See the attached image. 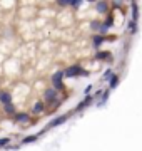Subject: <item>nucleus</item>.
I'll list each match as a JSON object with an SVG mask.
<instances>
[{
  "instance_id": "obj_21",
  "label": "nucleus",
  "mask_w": 142,
  "mask_h": 151,
  "mask_svg": "<svg viewBox=\"0 0 142 151\" xmlns=\"http://www.w3.org/2000/svg\"><path fill=\"white\" fill-rule=\"evenodd\" d=\"M136 29H137V27H136V22L132 20V22H131V32H136Z\"/></svg>"
},
{
  "instance_id": "obj_13",
  "label": "nucleus",
  "mask_w": 142,
  "mask_h": 151,
  "mask_svg": "<svg viewBox=\"0 0 142 151\" xmlns=\"http://www.w3.org/2000/svg\"><path fill=\"white\" fill-rule=\"evenodd\" d=\"M4 111L9 114H15V108H13V104H7V106H4Z\"/></svg>"
},
{
  "instance_id": "obj_9",
  "label": "nucleus",
  "mask_w": 142,
  "mask_h": 151,
  "mask_svg": "<svg viewBox=\"0 0 142 151\" xmlns=\"http://www.w3.org/2000/svg\"><path fill=\"white\" fill-rule=\"evenodd\" d=\"M90 101H92V96H87V97H85V99L82 101V103H79V106L75 108V111H80V109L87 108L89 104H90Z\"/></svg>"
},
{
  "instance_id": "obj_1",
  "label": "nucleus",
  "mask_w": 142,
  "mask_h": 151,
  "mask_svg": "<svg viewBox=\"0 0 142 151\" xmlns=\"http://www.w3.org/2000/svg\"><path fill=\"white\" fill-rule=\"evenodd\" d=\"M85 74H87V72H85L79 64L70 65V67H67V69L64 70V76H65V77H75V76H85Z\"/></svg>"
},
{
  "instance_id": "obj_20",
  "label": "nucleus",
  "mask_w": 142,
  "mask_h": 151,
  "mask_svg": "<svg viewBox=\"0 0 142 151\" xmlns=\"http://www.w3.org/2000/svg\"><path fill=\"white\" fill-rule=\"evenodd\" d=\"M99 30H100V32H102V34H105V32H107V30H109V27H107V25H104V24H102V25H100V29H99Z\"/></svg>"
},
{
  "instance_id": "obj_4",
  "label": "nucleus",
  "mask_w": 142,
  "mask_h": 151,
  "mask_svg": "<svg viewBox=\"0 0 142 151\" xmlns=\"http://www.w3.org/2000/svg\"><path fill=\"white\" fill-rule=\"evenodd\" d=\"M0 103L7 106V104H12V94L7 91H0Z\"/></svg>"
},
{
  "instance_id": "obj_17",
  "label": "nucleus",
  "mask_w": 142,
  "mask_h": 151,
  "mask_svg": "<svg viewBox=\"0 0 142 151\" xmlns=\"http://www.w3.org/2000/svg\"><path fill=\"white\" fill-rule=\"evenodd\" d=\"M110 77H112V70H110V69H107V70L104 72V81H109Z\"/></svg>"
},
{
  "instance_id": "obj_14",
  "label": "nucleus",
  "mask_w": 142,
  "mask_h": 151,
  "mask_svg": "<svg viewBox=\"0 0 142 151\" xmlns=\"http://www.w3.org/2000/svg\"><path fill=\"white\" fill-rule=\"evenodd\" d=\"M95 57H97V59H107V57H109V52L100 50V52H97V54H95Z\"/></svg>"
},
{
  "instance_id": "obj_11",
  "label": "nucleus",
  "mask_w": 142,
  "mask_h": 151,
  "mask_svg": "<svg viewBox=\"0 0 142 151\" xmlns=\"http://www.w3.org/2000/svg\"><path fill=\"white\" fill-rule=\"evenodd\" d=\"M109 81H110V84H109L110 89H114V87L117 86V84H119V76H112V77H110Z\"/></svg>"
},
{
  "instance_id": "obj_15",
  "label": "nucleus",
  "mask_w": 142,
  "mask_h": 151,
  "mask_svg": "<svg viewBox=\"0 0 142 151\" xmlns=\"http://www.w3.org/2000/svg\"><path fill=\"white\" fill-rule=\"evenodd\" d=\"M10 143V138H0V148H5Z\"/></svg>"
},
{
  "instance_id": "obj_18",
  "label": "nucleus",
  "mask_w": 142,
  "mask_h": 151,
  "mask_svg": "<svg viewBox=\"0 0 142 151\" xmlns=\"http://www.w3.org/2000/svg\"><path fill=\"white\" fill-rule=\"evenodd\" d=\"M132 9H134V12H132V17H134V22L137 20V15H139V14H137V4H132Z\"/></svg>"
},
{
  "instance_id": "obj_5",
  "label": "nucleus",
  "mask_w": 142,
  "mask_h": 151,
  "mask_svg": "<svg viewBox=\"0 0 142 151\" xmlns=\"http://www.w3.org/2000/svg\"><path fill=\"white\" fill-rule=\"evenodd\" d=\"M67 114H64V116H59V118H55L54 121H50L49 123V128H55V126H59V124H62V123H65L67 121Z\"/></svg>"
},
{
  "instance_id": "obj_16",
  "label": "nucleus",
  "mask_w": 142,
  "mask_h": 151,
  "mask_svg": "<svg viewBox=\"0 0 142 151\" xmlns=\"http://www.w3.org/2000/svg\"><path fill=\"white\" fill-rule=\"evenodd\" d=\"M107 97H109V91H104V94H102V99L99 101V106H102V104L107 101Z\"/></svg>"
},
{
  "instance_id": "obj_10",
  "label": "nucleus",
  "mask_w": 142,
  "mask_h": 151,
  "mask_svg": "<svg viewBox=\"0 0 142 151\" xmlns=\"http://www.w3.org/2000/svg\"><path fill=\"white\" fill-rule=\"evenodd\" d=\"M105 40V37H102V35H95V37H94V47H99V45H100V44L104 42Z\"/></svg>"
},
{
  "instance_id": "obj_7",
  "label": "nucleus",
  "mask_w": 142,
  "mask_h": 151,
  "mask_svg": "<svg viewBox=\"0 0 142 151\" xmlns=\"http://www.w3.org/2000/svg\"><path fill=\"white\" fill-rule=\"evenodd\" d=\"M44 111H45V104L44 103H40V101H38V103L33 104V108H32V113L33 114H40V113H44Z\"/></svg>"
},
{
  "instance_id": "obj_3",
  "label": "nucleus",
  "mask_w": 142,
  "mask_h": 151,
  "mask_svg": "<svg viewBox=\"0 0 142 151\" xmlns=\"http://www.w3.org/2000/svg\"><path fill=\"white\" fill-rule=\"evenodd\" d=\"M44 99L47 103H55V101H57V91H55V89H47V91L44 92Z\"/></svg>"
},
{
  "instance_id": "obj_12",
  "label": "nucleus",
  "mask_w": 142,
  "mask_h": 151,
  "mask_svg": "<svg viewBox=\"0 0 142 151\" xmlns=\"http://www.w3.org/2000/svg\"><path fill=\"white\" fill-rule=\"evenodd\" d=\"M37 139V136H25L22 139V145H28V143H33V141Z\"/></svg>"
},
{
  "instance_id": "obj_19",
  "label": "nucleus",
  "mask_w": 142,
  "mask_h": 151,
  "mask_svg": "<svg viewBox=\"0 0 142 151\" xmlns=\"http://www.w3.org/2000/svg\"><path fill=\"white\" fill-rule=\"evenodd\" d=\"M100 25H102V24H100V22H97V20L92 22V29H94V30H99V29H100Z\"/></svg>"
},
{
  "instance_id": "obj_2",
  "label": "nucleus",
  "mask_w": 142,
  "mask_h": 151,
  "mask_svg": "<svg viewBox=\"0 0 142 151\" xmlns=\"http://www.w3.org/2000/svg\"><path fill=\"white\" fill-rule=\"evenodd\" d=\"M62 77H64V70H57V72L52 76V84H54V89H55V91H62V89H64Z\"/></svg>"
},
{
  "instance_id": "obj_8",
  "label": "nucleus",
  "mask_w": 142,
  "mask_h": 151,
  "mask_svg": "<svg viewBox=\"0 0 142 151\" xmlns=\"http://www.w3.org/2000/svg\"><path fill=\"white\" fill-rule=\"evenodd\" d=\"M28 119H30V116L27 113H17L15 114V121H18V123H27Z\"/></svg>"
},
{
  "instance_id": "obj_6",
  "label": "nucleus",
  "mask_w": 142,
  "mask_h": 151,
  "mask_svg": "<svg viewBox=\"0 0 142 151\" xmlns=\"http://www.w3.org/2000/svg\"><path fill=\"white\" fill-rule=\"evenodd\" d=\"M95 9H97L99 14H105V12H109L107 2H97V4H95Z\"/></svg>"
}]
</instances>
